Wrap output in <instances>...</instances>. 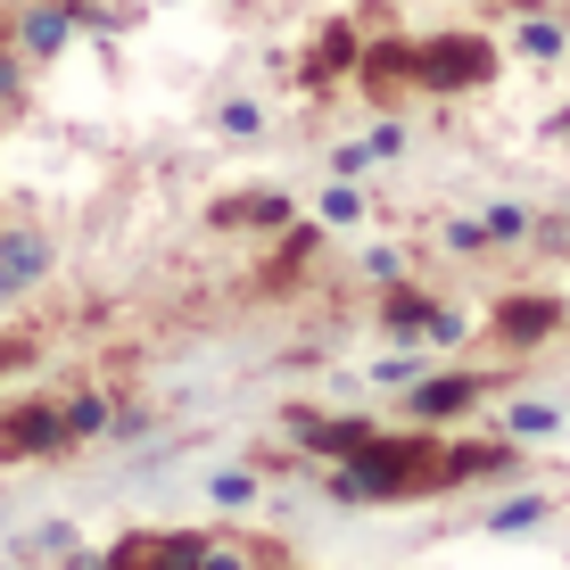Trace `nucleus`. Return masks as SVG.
<instances>
[{"label":"nucleus","instance_id":"13","mask_svg":"<svg viewBox=\"0 0 570 570\" xmlns=\"http://www.w3.org/2000/svg\"><path fill=\"white\" fill-rule=\"evenodd\" d=\"M521 50H529V58H554V50H562V26H546V17H529V26H521Z\"/></svg>","mask_w":570,"mask_h":570},{"label":"nucleus","instance_id":"11","mask_svg":"<svg viewBox=\"0 0 570 570\" xmlns=\"http://www.w3.org/2000/svg\"><path fill=\"white\" fill-rule=\"evenodd\" d=\"M215 224H289V199L282 190H240V199L215 207Z\"/></svg>","mask_w":570,"mask_h":570},{"label":"nucleus","instance_id":"6","mask_svg":"<svg viewBox=\"0 0 570 570\" xmlns=\"http://www.w3.org/2000/svg\"><path fill=\"white\" fill-rule=\"evenodd\" d=\"M488 372H446V381H422L414 389V422H446V414H463V405H480L488 397Z\"/></svg>","mask_w":570,"mask_h":570},{"label":"nucleus","instance_id":"3","mask_svg":"<svg viewBox=\"0 0 570 570\" xmlns=\"http://www.w3.org/2000/svg\"><path fill=\"white\" fill-rule=\"evenodd\" d=\"M100 562L108 570H207V529H125Z\"/></svg>","mask_w":570,"mask_h":570},{"label":"nucleus","instance_id":"2","mask_svg":"<svg viewBox=\"0 0 570 570\" xmlns=\"http://www.w3.org/2000/svg\"><path fill=\"white\" fill-rule=\"evenodd\" d=\"M414 83L422 91H488L497 83V42H480V33H430V42H414Z\"/></svg>","mask_w":570,"mask_h":570},{"label":"nucleus","instance_id":"1","mask_svg":"<svg viewBox=\"0 0 570 570\" xmlns=\"http://www.w3.org/2000/svg\"><path fill=\"white\" fill-rule=\"evenodd\" d=\"M455 480V446H439L430 430H372V439L356 446V455H340V471H331V497L347 504H389V497H446Z\"/></svg>","mask_w":570,"mask_h":570},{"label":"nucleus","instance_id":"15","mask_svg":"<svg viewBox=\"0 0 570 570\" xmlns=\"http://www.w3.org/2000/svg\"><path fill=\"white\" fill-rule=\"evenodd\" d=\"M0 100H17V58L0 50Z\"/></svg>","mask_w":570,"mask_h":570},{"label":"nucleus","instance_id":"16","mask_svg":"<svg viewBox=\"0 0 570 570\" xmlns=\"http://www.w3.org/2000/svg\"><path fill=\"white\" fill-rule=\"evenodd\" d=\"M17 356H26V347H17V340H9V347H0V372H9V364H17Z\"/></svg>","mask_w":570,"mask_h":570},{"label":"nucleus","instance_id":"14","mask_svg":"<svg viewBox=\"0 0 570 570\" xmlns=\"http://www.w3.org/2000/svg\"><path fill=\"white\" fill-rule=\"evenodd\" d=\"M323 215H331V224H356V215H364V199H356V190H340V183H331V199H323Z\"/></svg>","mask_w":570,"mask_h":570},{"label":"nucleus","instance_id":"9","mask_svg":"<svg viewBox=\"0 0 570 570\" xmlns=\"http://www.w3.org/2000/svg\"><path fill=\"white\" fill-rule=\"evenodd\" d=\"M347 67H356V33H347V26H323V33H314V50H306V83L323 91L331 75H347Z\"/></svg>","mask_w":570,"mask_h":570},{"label":"nucleus","instance_id":"17","mask_svg":"<svg viewBox=\"0 0 570 570\" xmlns=\"http://www.w3.org/2000/svg\"><path fill=\"white\" fill-rule=\"evenodd\" d=\"M75 570H108V562H75Z\"/></svg>","mask_w":570,"mask_h":570},{"label":"nucleus","instance_id":"7","mask_svg":"<svg viewBox=\"0 0 570 570\" xmlns=\"http://www.w3.org/2000/svg\"><path fill=\"white\" fill-rule=\"evenodd\" d=\"M75 33V0H33L26 26H17V42H26V58H58Z\"/></svg>","mask_w":570,"mask_h":570},{"label":"nucleus","instance_id":"5","mask_svg":"<svg viewBox=\"0 0 570 570\" xmlns=\"http://www.w3.org/2000/svg\"><path fill=\"white\" fill-rule=\"evenodd\" d=\"M42 273H50V240H42V232H33V224L0 232V298H26Z\"/></svg>","mask_w":570,"mask_h":570},{"label":"nucleus","instance_id":"4","mask_svg":"<svg viewBox=\"0 0 570 570\" xmlns=\"http://www.w3.org/2000/svg\"><path fill=\"white\" fill-rule=\"evenodd\" d=\"M58 446H75V439H67V405L33 397V405H9V414H0V463L58 455Z\"/></svg>","mask_w":570,"mask_h":570},{"label":"nucleus","instance_id":"8","mask_svg":"<svg viewBox=\"0 0 570 570\" xmlns=\"http://www.w3.org/2000/svg\"><path fill=\"white\" fill-rule=\"evenodd\" d=\"M554 323H562L554 298H504V306H497V340H513V347H538Z\"/></svg>","mask_w":570,"mask_h":570},{"label":"nucleus","instance_id":"18","mask_svg":"<svg viewBox=\"0 0 570 570\" xmlns=\"http://www.w3.org/2000/svg\"><path fill=\"white\" fill-rule=\"evenodd\" d=\"M265 570H298V562H265Z\"/></svg>","mask_w":570,"mask_h":570},{"label":"nucleus","instance_id":"10","mask_svg":"<svg viewBox=\"0 0 570 570\" xmlns=\"http://www.w3.org/2000/svg\"><path fill=\"white\" fill-rule=\"evenodd\" d=\"M356 67H364V83L389 100L397 83H414V42H381V50H356Z\"/></svg>","mask_w":570,"mask_h":570},{"label":"nucleus","instance_id":"12","mask_svg":"<svg viewBox=\"0 0 570 570\" xmlns=\"http://www.w3.org/2000/svg\"><path fill=\"white\" fill-rule=\"evenodd\" d=\"M108 430V397H75L67 405V439H100Z\"/></svg>","mask_w":570,"mask_h":570}]
</instances>
